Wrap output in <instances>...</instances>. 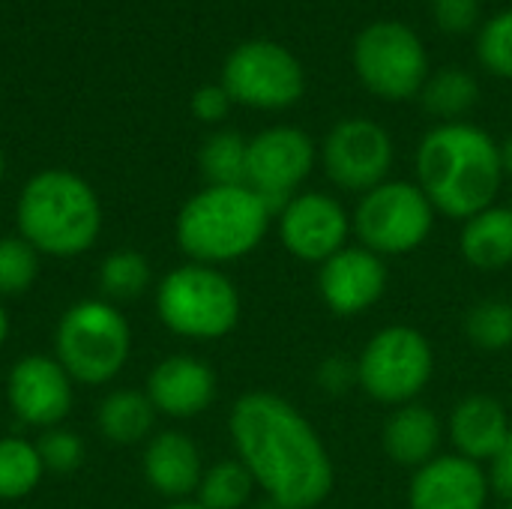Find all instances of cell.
<instances>
[{
  "label": "cell",
  "mask_w": 512,
  "mask_h": 509,
  "mask_svg": "<svg viewBox=\"0 0 512 509\" xmlns=\"http://www.w3.org/2000/svg\"><path fill=\"white\" fill-rule=\"evenodd\" d=\"M240 462L279 509H315L333 489V462L312 423L282 396L246 393L231 411Z\"/></svg>",
  "instance_id": "obj_1"
},
{
  "label": "cell",
  "mask_w": 512,
  "mask_h": 509,
  "mask_svg": "<svg viewBox=\"0 0 512 509\" xmlns=\"http://www.w3.org/2000/svg\"><path fill=\"white\" fill-rule=\"evenodd\" d=\"M501 177V147L474 123H441L420 141L417 186L444 216L471 219L492 207Z\"/></svg>",
  "instance_id": "obj_2"
},
{
  "label": "cell",
  "mask_w": 512,
  "mask_h": 509,
  "mask_svg": "<svg viewBox=\"0 0 512 509\" xmlns=\"http://www.w3.org/2000/svg\"><path fill=\"white\" fill-rule=\"evenodd\" d=\"M270 207L249 186H207L177 216V243L195 264L249 255L270 228Z\"/></svg>",
  "instance_id": "obj_3"
},
{
  "label": "cell",
  "mask_w": 512,
  "mask_h": 509,
  "mask_svg": "<svg viewBox=\"0 0 512 509\" xmlns=\"http://www.w3.org/2000/svg\"><path fill=\"white\" fill-rule=\"evenodd\" d=\"M21 237L45 255L69 258L87 252L102 228L96 192L69 171L36 174L18 201Z\"/></svg>",
  "instance_id": "obj_4"
},
{
  "label": "cell",
  "mask_w": 512,
  "mask_h": 509,
  "mask_svg": "<svg viewBox=\"0 0 512 509\" xmlns=\"http://www.w3.org/2000/svg\"><path fill=\"white\" fill-rule=\"evenodd\" d=\"M156 309L168 330L189 339H222L237 327L240 294L234 282L210 264L171 270L159 291Z\"/></svg>",
  "instance_id": "obj_5"
},
{
  "label": "cell",
  "mask_w": 512,
  "mask_h": 509,
  "mask_svg": "<svg viewBox=\"0 0 512 509\" xmlns=\"http://www.w3.org/2000/svg\"><path fill=\"white\" fill-rule=\"evenodd\" d=\"M129 357V324L102 300L72 306L57 324V363L81 384L111 381Z\"/></svg>",
  "instance_id": "obj_6"
},
{
  "label": "cell",
  "mask_w": 512,
  "mask_h": 509,
  "mask_svg": "<svg viewBox=\"0 0 512 509\" xmlns=\"http://www.w3.org/2000/svg\"><path fill=\"white\" fill-rule=\"evenodd\" d=\"M435 207L417 183L384 180L369 189L354 210V231L363 249L375 255H408L426 243Z\"/></svg>",
  "instance_id": "obj_7"
},
{
  "label": "cell",
  "mask_w": 512,
  "mask_h": 509,
  "mask_svg": "<svg viewBox=\"0 0 512 509\" xmlns=\"http://www.w3.org/2000/svg\"><path fill=\"white\" fill-rule=\"evenodd\" d=\"M357 366V387L384 405L414 402L435 369L429 339L405 324L378 330L363 348Z\"/></svg>",
  "instance_id": "obj_8"
},
{
  "label": "cell",
  "mask_w": 512,
  "mask_h": 509,
  "mask_svg": "<svg viewBox=\"0 0 512 509\" xmlns=\"http://www.w3.org/2000/svg\"><path fill=\"white\" fill-rule=\"evenodd\" d=\"M354 69L375 96L399 102L423 90L429 57L408 24L375 21L354 42Z\"/></svg>",
  "instance_id": "obj_9"
},
{
  "label": "cell",
  "mask_w": 512,
  "mask_h": 509,
  "mask_svg": "<svg viewBox=\"0 0 512 509\" xmlns=\"http://www.w3.org/2000/svg\"><path fill=\"white\" fill-rule=\"evenodd\" d=\"M303 66L300 60L267 39L240 45L222 72V87L234 102L252 108H288L303 96Z\"/></svg>",
  "instance_id": "obj_10"
},
{
  "label": "cell",
  "mask_w": 512,
  "mask_h": 509,
  "mask_svg": "<svg viewBox=\"0 0 512 509\" xmlns=\"http://www.w3.org/2000/svg\"><path fill=\"white\" fill-rule=\"evenodd\" d=\"M312 165H315L312 138L294 126H273L249 141L246 186L261 195L270 213H282L294 198V189L309 177Z\"/></svg>",
  "instance_id": "obj_11"
},
{
  "label": "cell",
  "mask_w": 512,
  "mask_h": 509,
  "mask_svg": "<svg viewBox=\"0 0 512 509\" xmlns=\"http://www.w3.org/2000/svg\"><path fill=\"white\" fill-rule=\"evenodd\" d=\"M393 165L390 132L369 117L339 120L324 141V171L348 192H369L387 180Z\"/></svg>",
  "instance_id": "obj_12"
},
{
  "label": "cell",
  "mask_w": 512,
  "mask_h": 509,
  "mask_svg": "<svg viewBox=\"0 0 512 509\" xmlns=\"http://www.w3.org/2000/svg\"><path fill=\"white\" fill-rule=\"evenodd\" d=\"M351 219L345 207L321 192L294 195L279 213V237L285 249L300 261L324 264L339 249H345Z\"/></svg>",
  "instance_id": "obj_13"
},
{
  "label": "cell",
  "mask_w": 512,
  "mask_h": 509,
  "mask_svg": "<svg viewBox=\"0 0 512 509\" xmlns=\"http://www.w3.org/2000/svg\"><path fill=\"white\" fill-rule=\"evenodd\" d=\"M318 291L330 312L351 318L372 309L387 291V267L381 255L363 246H345L321 264Z\"/></svg>",
  "instance_id": "obj_14"
},
{
  "label": "cell",
  "mask_w": 512,
  "mask_h": 509,
  "mask_svg": "<svg viewBox=\"0 0 512 509\" xmlns=\"http://www.w3.org/2000/svg\"><path fill=\"white\" fill-rule=\"evenodd\" d=\"M69 375L57 360L48 357H24L12 366L6 381V396L15 411V417L27 426H57L72 405V387Z\"/></svg>",
  "instance_id": "obj_15"
},
{
  "label": "cell",
  "mask_w": 512,
  "mask_h": 509,
  "mask_svg": "<svg viewBox=\"0 0 512 509\" xmlns=\"http://www.w3.org/2000/svg\"><path fill=\"white\" fill-rule=\"evenodd\" d=\"M489 477L465 456H438L414 471L408 489L411 509H486Z\"/></svg>",
  "instance_id": "obj_16"
},
{
  "label": "cell",
  "mask_w": 512,
  "mask_h": 509,
  "mask_svg": "<svg viewBox=\"0 0 512 509\" xmlns=\"http://www.w3.org/2000/svg\"><path fill=\"white\" fill-rule=\"evenodd\" d=\"M213 396H216V375L210 372L207 363L186 354L162 360L147 381V399L153 402V408L177 420L198 417L201 411L210 408Z\"/></svg>",
  "instance_id": "obj_17"
},
{
  "label": "cell",
  "mask_w": 512,
  "mask_h": 509,
  "mask_svg": "<svg viewBox=\"0 0 512 509\" xmlns=\"http://www.w3.org/2000/svg\"><path fill=\"white\" fill-rule=\"evenodd\" d=\"M512 426L507 408L492 396H468L453 408L450 417V438L459 456L471 462H492L495 453L510 438Z\"/></svg>",
  "instance_id": "obj_18"
},
{
  "label": "cell",
  "mask_w": 512,
  "mask_h": 509,
  "mask_svg": "<svg viewBox=\"0 0 512 509\" xmlns=\"http://www.w3.org/2000/svg\"><path fill=\"white\" fill-rule=\"evenodd\" d=\"M144 477L165 498H183L201 486V453L183 432H162L144 450Z\"/></svg>",
  "instance_id": "obj_19"
},
{
  "label": "cell",
  "mask_w": 512,
  "mask_h": 509,
  "mask_svg": "<svg viewBox=\"0 0 512 509\" xmlns=\"http://www.w3.org/2000/svg\"><path fill=\"white\" fill-rule=\"evenodd\" d=\"M381 444H384V453L396 465L417 471V468L429 465L432 459H438L441 420L426 405H417V402L399 405L384 423Z\"/></svg>",
  "instance_id": "obj_20"
},
{
  "label": "cell",
  "mask_w": 512,
  "mask_h": 509,
  "mask_svg": "<svg viewBox=\"0 0 512 509\" xmlns=\"http://www.w3.org/2000/svg\"><path fill=\"white\" fill-rule=\"evenodd\" d=\"M459 249L465 261L477 270H504L512 264V210L486 207L483 213L465 219Z\"/></svg>",
  "instance_id": "obj_21"
},
{
  "label": "cell",
  "mask_w": 512,
  "mask_h": 509,
  "mask_svg": "<svg viewBox=\"0 0 512 509\" xmlns=\"http://www.w3.org/2000/svg\"><path fill=\"white\" fill-rule=\"evenodd\" d=\"M156 408L147 396L135 390H117L99 405V429L108 441L135 444L153 429Z\"/></svg>",
  "instance_id": "obj_22"
},
{
  "label": "cell",
  "mask_w": 512,
  "mask_h": 509,
  "mask_svg": "<svg viewBox=\"0 0 512 509\" xmlns=\"http://www.w3.org/2000/svg\"><path fill=\"white\" fill-rule=\"evenodd\" d=\"M423 105L432 117H441L447 123H459L480 96V87L471 72L465 69H441L423 84Z\"/></svg>",
  "instance_id": "obj_23"
},
{
  "label": "cell",
  "mask_w": 512,
  "mask_h": 509,
  "mask_svg": "<svg viewBox=\"0 0 512 509\" xmlns=\"http://www.w3.org/2000/svg\"><path fill=\"white\" fill-rule=\"evenodd\" d=\"M42 459L39 450L21 438L0 441V501H15L30 495L42 480Z\"/></svg>",
  "instance_id": "obj_24"
},
{
  "label": "cell",
  "mask_w": 512,
  "mask_h": 509,
  "mask_svg": "<svg viewBox=\"0 0 512 509\" xmlns=\"http://www.w3.org/2000/svg\"><path fill=\"white\" fill-rule=\"evenodd\" d=\"M246 150L237 132H216L201 147V171L210 186H246Z\"/></svg>",
  "instance_id": "obj_25"
},
{
  "label": "cell",
  "mask_w": 512,
  "mask_h": 509,
  "mask_svg": "<svg viewBox=\"0 0 512 509\" xmlns=\"http://www.w3.org/2000/svg\"><path fill=\"white\" fill-rule=\"evenodd\" d=\"M252 474L243 462H219L204 471L198 486V504L204 509H240L252 498Z\"/></svg>",
  "instance_id": "obj_26"
},
{
  "label": "cell",
  "mask_w": 512,
  "mask_h": 509,
  "mask_svg": "<svg viewBox=\"0 0 512 509\" xmlns=\"http://www.w3.org/2000/svg\"><path fill=\"white\" fill-rule=\"evenodd\" d=\"M465 333L480 351H504L512 345V303L483 300L465 318Z\"/></svg>",
  "instance_id": "obj_27"
},
{
  "label": "cell",
  "mask_w": 512,
  "mask_h": 509,
  "mask_svg": "<svg viewBox=\"0 0 512 509\" xmlns=\"http://www.w3.org/2000/svg\"><path fill=\"white\" fill-rule=\"evenodd\" d=\"M150 282V264L138 252H114L99 267V285L114 300H132L138 297Z\"/></svg>",
  "instance_id": "obj_28"
},
{
  "label": "cell",
  "mask_w": 512,
  "mask_h": 509,
  "mask_svg": "<svg viewBox=\"0 0 512 509\" xmlns=\"http://www.w3.org/2000/svg\"><path fill=\"white\" fill-rule=\"evenodd\" d=\"M39 273V252L24 237L0 240V297L24 294Z\"/></svg>",
  "instance_id": "obj_29"
},
{
  "label": "cell",
  "mask_w": 512,
  "mask_h": 509,
  "mask_svg": "<svg viewBox=\"0 0 512 509\" xmlns=\"http://www.w3.org/2000/svg\"><path fill=\"white\" fill-rule=\"evenodd\" d=\"M477 57L489 72L512 78V9H504L486 21L477 39Z\"/></svg>",
  "instance_id": "obj_30"
},
{
  "label": "cell",
  "mask_w": 512,
  "mask_h": 509,
  "mask_svg": "<svg viewBox=\"0 0 512 509\" xmlns=\"http://www.w3.org/2000/svg\"><path fill=\"white\" fill-rule=\"evenodd\" d=\"M36 450H39L42 465H45L48 471H57V474L75 471V468L81 465V459H84V444H81V438L72 435V432H63V429H54V432L42 435L39 444H36Z\"/></svg>",
  "instance_id": "obj_31"
},
{
  "label": "cell",
  "mask_w": 512,
  "mask_h": 509,
  "mask_svg": "<svg viewBox=\"0 0 512 509\" xmlns=\"http://www.w3.org/2000/svg\"><path fill=\"white\" fill-rule=\"evenodd\" d=\"M432 18L447 33H465L480 18V0H432Z\"/></svg>",
  "instance_id": "obj_32"
},
{
  "label": "cell",
  "mask_w": 512,
  "mask_h": 509,
  "mask_svg": "<svg viewBox=\"0 0 512 509\" xmlns=\"http://www.w3.org/2000/svg\"><path fill=\"white\" fill-rule=\"evenodd\" d=\"M228 105H231V96L225 93V87L207 84V87H201V90L192 96V111H195V117L204 120V123L222 120V117L228 114Z\"/></svg>",
  "instance_id": "obj_33"
},
{
  "label": "cell",
  "mask_w": 512,
  "mask_h": 509,
  "mask_svg": "<svg viewBox=\"0 0 512 509\" xmlns=\"http://www.w3.org/2000/svg\"><path fill=\"white\" fill-rule=\"evenodd\" d=\"M492 465V477H489V483H492V489L512 504V432L510 438L504 441V447L495 453V459L489 462Z\"/></svg>",
  "instance_id": "obj_34"
},
{
  "label": "cell",
  "mask_w": 512,
  "mask_h": 509,
  "mask_svg": "<svg viewBox=\"0 0 512 509\" xmlns=\"http://www.w3.org/2000/svg\"><path fill=\"white\" fill-rule=\"evenodd\" d=\"M501 165H504V174L512 177V135L501 144Z\"/></svg>",
  "instance_id": "obj_35"
},
{
  "label": "cell",
  "mask_w": 512,
  "mask_h": 509,
  "mask_svg": "<svg viewBox=\"0 0 512 509\" xmlns=\"http://www.w3.org/2000/svg\"><path fill=\"white\" fill-rule=\"evenodd\" d=\"M6 333H9V321H6V312H3V306H0V345L6 342Z\"/></svg>",
  "instance_id": "obj_36"
},
{
  "label": "cell",
  "mask_w": 512,
  "mask_h": 509,
  "mask_svg": "<svg viewBox=\"0 0 512 509\" xmlns=\"http://www.w3.org/2000/svg\"><path fill=\"white\" fill-rule=\"evenodd\" d=\"M168 509H204L201 504H174V507H168Z\"/></svg>",
  "instance_id": "obj_37"
},
{
  "label": "cell",
  "mask_w": 512,
  "mask_h": 509,
  "mask_svg": "<svg viewBox=\"0 0 512 509\" xmlns=\"http://www.w3.org/2000/svg\"><path fill=\"white\" fill-rule=\"evenodd\" d=\"M0 174H3V153H0Z\"/></svg>",
  "instance_id": "obj_38"
},
{
  "label": "cell",
  "mask_w": 512,
  "mask_h": 509,
  "mask_svg": "<svg viewBox=\"0 0 512 509\" xmlns=\"http://www.w3.org/2000/svg\"><path fill=\"white\" fill-rule=\"evenodd\" d=\"M507 509H512V504H510V507H507Z\"/></svg>",
  "instance_id": "obj_39"
},
{
  "label": "cell",
  "mask_w": 512,
  "mask_h": 509,
  "mask_svg": "<svg viewBox=\"0 0 512 509\" xmlns=\"http://www.w3.org/2000/svg\"><path fill=\"white\" fill-rule=\"evenodd\" d=\"M315 509H318V507H315Z\"/></svg>",
  "instance_id": "obj_40"
}]
</instances>
